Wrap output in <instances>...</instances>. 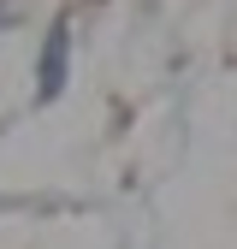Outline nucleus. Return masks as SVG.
<instances>
[{
  "label": "nucleus",
  "instance_id": "nucleus-1",
  "mask_svg": "<svg viewBox=\"0 0 237 249\" xmlns=\"http://www.w3.org/2000/svg\"><path fill=\"white\" fill-rule=\"evenodd\" d=\"M66 66H71V36H66V24H53V30H48V48H42L36 101H59V89H66Z\"/></svg>",
  "mask_w": 237,
  "mask_h": 249
},
{
  "label": "nucleus",
  "instance_id": "nucleus-2",
  "mask_svg": "<svg viewBox=\"0 0 237 249\" xmlns=\"http://www.w3.org/2000/svg\"><path fill=\"white\" fill-rule=\"evenodd\" d=\"M0 18H6V6H0Z\"/></svg>",
  "mask_w": 237,
  "mask_h": 249
}]
</instances>
